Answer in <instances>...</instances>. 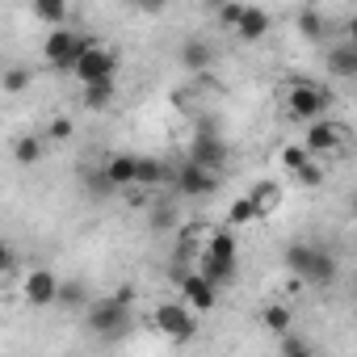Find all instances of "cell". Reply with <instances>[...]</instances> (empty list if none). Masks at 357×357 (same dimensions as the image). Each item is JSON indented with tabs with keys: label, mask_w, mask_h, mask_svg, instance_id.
Instances as JSON below:
<instances>
[{
	"label": "cell",
	"mask_w": 357,
	"mask_h": 357,
	"mask_svg": "<svg viewBox=\"0 0 357 357\" xmlns=\"http://www.w3.org/2000/svg\"><path fill=\"white\" fill-rule=\"evenodd\" d=\"M114 72H118V55H114L109 47L93 43V47L84 51L80 68H76V80L89 89V84H105V80H114Z\"/></svg>",
	"instance_id": "52a82bcc"
},
{
	"label": "cell",
	"mask_w": 357,
	"mask_h": 357,
	"mask_svg": "<svg viewBox=\"0 0 357 357\" xmlns=\"http://www.w3.org/2000/svg\"><path fill=\"white\" fill-rule=\"evenodd\" d=\"M89 47H93V38H89V34H80V30L63 26V30H51V34H47V43H43V59H47L55 72H76Z\"/></svg>",
	"instance_id": "277c9868"
},
{
	"label": "cell",
	"mask_w": 357,
	"mask_h": 357,
	"mask_svg": "<svg viewBox=\"0 0 357 357\" xmlns=\"http://www.w3.org/2000/svg\"><path fill=\"white\" fill-rule=\"evenodd\" d=\"M244 9H248V5H219V22H223L227 30H236L240 17H244Z\"/></svg>",
	"instance_id": "f1b7e54d"
},
{
	"label": "cell",
	"mask_w": 357,
	"mask_h": 357,
	"mask_svg": "<svg viewBox=\"0 0 357 357\" xmlns=\"http://www.w3.org/2000/svg\"><path fill=\"white\" fill-rule=\"evenodd\" d=\"M294 26H298V34H303V38H324V17H319L315 9H298Z\"/></svg>",
	"instance_id": "d4e9b609"
},
{
	"label": "cell",
	"mask_w": 357,
	"mask_h": 357,
	"mask_svg": "<svg viewBox=\"0 0 357 357\" xmlns=\"http://www.w3.org/2000/svg\"><path fill=\"white\" fill-rule=\"evenodd\" d=\"M344 139H349V126H340V122H332V118H319V122H311V126H307L303 147H307L311 155H324V151L344 147Z\"/></svg>",
	"instance_id": "9c48e42d"
},
{
	"label": "cell",
	"mask_w": 357,
	"mask_h": 357,
	"mask_svg": "<svg viewBox=\"0 0 357 357\" xmlns=\"http://www.w3.org/2000/svg\"><path fill=\"white\" fill-rule=\"evenodd\" d=\"M211 59H215V47H211L206 38H185V43H181V63H185L190 72L211 68Z\"/></svg>",
	"instance_id": "e0dca14e"
},
{
	"label": "cell",
	"mask_w": 357,
	"mask_h": 357,
	"mask_svg": "<svg viewBox=\"0 0 357 357\" xmlns=\"http://www.w3.org/2000/svg\"><path fill=\"white\" fill-rule=\"evenodd\" d=\"M155 328H160L168 340L185 344V340H194L198 319H194V311H190L185 303H160V307H155Z\"/></svg>",
	"instance_id": "8992f818"
},
{
	"label": "cell",
	"mask_w": 357,
	"mask_h": 357,
	"mask_svg": "<svg viewBox=\"0 0 357 357\" xmlns=\"http://www.w3.org/2000/svg\"><path fill=\"white\" fill-rule=\"evenodd\" d=\"M332 105V97H328V89L324 84H315V80H294L290 89H286V114L294 118V122H319L324 118V109Z\"/></svg>",
	"instance_id": "5b68a950"
},
{
	"label": "cell",
	"mask_w": 357,
	"mask_h": 357,
	"mask_svg": "<svg viewBox=\"0 0 357 357\" xmlns=\"http://www.w3.org/2000/svg\"><path fill=\"white\" fill-rule=\"evenodd\" d=\"M353 215H357V194H353Z\"/></svg>",
	"instance_id": "836d02e7"
},
{
	"label": "cell",
	"mask_w": 357,
	"mask_h": 357,
	"mask_svg": "<svg viewBox=\"0 0 357 357\" xmlns=\"http://www.w3.org/2000/svg\"><path fill=\"white\" fill-rule=\"evenodd\" d=\"M190 160L202 164V168H211V172H219L223 160H227V143H223L215 130H198V135H194V147H190Z\"/></svg>",
	"instance_id": "30bf717a"
},
{
	"label": "cell",
	"mask_w": 357,
	"mask_h": 357,
	"mask_svg": "<svg viewBox=\"0 0 357 357\" xmlns=\"http://www.w3.org/2000/svg\"><path fill=\"white\" fill-rule=\"evenodd\" d=\"M34 17L47 22L51 30H63L68 26V5L63 0H34Z\"/></svg>",
	"instance_id": "ac0fdd59"
},
{
	"label": "cell",
	"mask_w": 357,
	"mask_h": 357,
	"mask_svg": "<svg viewBox=\"0 0 357 357\" xmlns=\"http://www.w3.org/2000/svg\"><path fill=\"white\" fill-rule=\"evenodd\" d=\"M261 319H265V328H269L273 336H286V332H290V307H282V303H269Z\"/></svg>",
	"instance_id": "7402d4cb"
},
{
	"label": "cell",
	"mask_w": 357,
	"mask_h": 357,
	"mask_svg": "<svg viewBox=\"0 0 357 357\" xmlns=\"http://www.w3.org/2000/svg\"><path fill=\"white\" fill-rule=\"evenodd\" d=\"M252 219H261V211H257V202L252 198H240L231 211H227V227L236 231V227H244V223H252Z\"/></svg>",
	"instance_id": "603a6c76"
},
{
	"label": "cell",
	"mask_w": 357,
	"mask_h": 357,
	"mask_svg": "<svg viewBox=\"0 0 357 357\" xmlns=\"http://www.w3.org/2000/svg\"><path fill=\"white\" fill-rule=\"evenodd\" d=\"M286 269H290L294 278L311 282V286L336 282V257H332L328 248H319V244H307V240L286 244Z\"/></svg>",
	"instance_id": "7a4b0ae2"
},
{
	"label": "cell",
	"mask_w": 357,
	"mask_h": 357,
	"mask_svg": "<svg viewBox=\"0 0 357 357\" xmlns=\"http://www.w3.org/2000/svg\"><path fill=\"white\" fill-rule=\"evenodd\" d=\"M181 298H185V307H194V311H211L215 298H219V286L206 282L202 273H185V278H181Z\"/></svg>",
	"instance_id": "8fae6325"
},
{
	"label": "cell",
	"mask_w": 357,
	"mask_h": 357,
	"mask_svg": "<svg viewBox=\"0 0 357 357\" xmlns=\"http://www.w3.org/2000/svg\"><path fill=\"white\" fill-rule=\"evenodd\" d=\"M47 139H55V143H63V139H72V118H55V122L47 126Z\"/></svg>",
	"instance_id": "f546056e"
},
{
	"label": "cell",
	"mask_w": 357,
	"mask_h": 357,
	"mask_svg": "<svg viewBox=\"0 0 357 357\" xmlns=\"http://www.w3.org/2000/svg\"><path fill=\"white\" fill-rule=\"evenodd\" d=\"M328 72L336 80H357V47L353 43H340L328 51Z\"/></svg>",
	"instance_id": "4fadbf2b"
},
{
	"label": "cell",
	"mask_w": 357,
	"mask_h": 357,
	"mask_svg": "<svg viewBox=\"0 0 357 357\" xmlns=\"http://www.w3.org/2000/svg\"><path fill=\"white\" fill-rule=\"evenodd\" d=\"M248 198L257 202V211H261V215H269V211H278V202H282V190H278L273 181H261V185H257Z\"/></svg>",
	"instance_id": "44dd1931"
},
{
	"label": "cell",
	"mask_w": 357,
	"mask_h": 357,
	"mask_svg": "<svg viewBox=\"0 0 357 357\" xmlns=\"http://www.w3.org/2000/svg\"><path fill=\"white\" fill-rule=\"evenodd\" d=\"M59 303H63V307H72V311L93 307V298H89V290H84L80 282H63V286H59Z\"/></svg>",
	"instance_id": "cb8c5ba5"
},
{
	"label": "cell",
	"mask_w": 357,
	"mask_h": 357,
	"mask_svg": "<svg viewBox=\"0 0 357 357\" xmlns=\"http://www.w3.org/2000/svg\"><path fill=\"white\" fill-rule=\"evenodd\" d=\"M172 181H176V194H181V198H206V194H215V185H219V172H211V168L185 160L181 168L172 172Z\"/></svg>",
	"instance_id": "ba28073f"
},
{
	"label": "cell",
	"mask_w": 357,
	"mask_h": 357,
	"mask_svg": "<svg viewBox=\"0 0 357 357\" xmlns=\"http://www.w3.org/2000/svg\"><path fill=\"white\" fill-rule=\"evenodd\" d=\"M59 278L51 273V269H34L30 278H26V298L34 303V307H51V303H59Z\"/></svg>",
	"instance_id": "7c38bea8"
},
{
	"label": "cell",
	"mask_w": 357,
	"mask_h": 357,
	"mask_svg": "<svg viewBox=\"0 0 357 357\" xmlns=\"http://www.w3.org/2000/svg\"><path fill=\"white\" fill-rule=\"evenodd\" d=\"M151 223H155V227H172V223H176V211H172L168 202H160L155 215H151Z\"/></svg>",
	"instance_id": "4dcf8cb0"
},
{
	"label": "cell",
	"mask_w": 357,
	"mask_h": 357,
	"mask_svg": "<svg viewBox=\"0 0 357 357\" xmlns=\"http://www.w3.org/2000/svg\"><path fill=\"white\" fill-rule=\"evenodd\" d=\"M13 160L26 164V168L38 164V160H43V139H38V135H17V139H13Z\"/></svg>",
	"instance_id": "d6986e66"
},
{
	"label": "cell",
	"mask_w": 357,
	"mask_h": 357,
	"mask_svg": "<svg viewBox=\"0 0 357 357\" xmlns=\"http://www.w3.org/2000/svg\"><path fill=\"white\" fill-rule=\"evenodd\" d=\"M89 328L101 340H122L130 328V290H118L109 298H93L89 307Z\"/></svg>",
	"instance_id": "3957f363"
},
{
	"label": "cell",
	"mask_w": 357,
	"mask_h": 357,
	"mask_svg": "<svg viewBox=\"0 0 357 357\" xmlns=\"http://www.w3.org/2000/svg\"><path fill=\"white\" fill-rule=\"evenodd\" d=\"M114 101V80H105V84H89L84 89V105L89 109H105Z\"/></svg>",
	"instance_id": "484cf974"
},
{
	"label": "cell",
	"mask_w": 357,
	"mask_h": 357,
	"mask_svg": "<svg viewBox=\"0 0 357 357\" xmlns=\"http://www.w3.org/2000/svg\"><path fill=\"white\" fill-rule=\"evenodd\" d=\"M160 181H168V168H164L155 155H135V185H139V190H151V185H160Z\"/></svg>",
	"instance_id": "2e32d148"
},
{
	"label": "cell",
	"mask_w": 357,
	"mask_h": 357,
	"mask_svg": "<svg viewBox=\"0 0 357 357\" xmlns=\"http://www.w3.org/2000/svg\"><path fill=\"white\" fill-rule=\"evenodd\" d=\"M0 269H5V273H17V252L5 244V252H0Z\"/></svg>",
	"instance_id": "1f68e13d"
},
{
	"label": "cell",
	"mask_w": 357,
	"mask_h": 357,
	"mask_svg": "<svg viewBox=\"0 0 357 357\" xmlns=\"http://www.w3.org/2000/svg\"><path fill=\"white\" fill-rule=\"evenodd\" d=\"M269 26H273V22H269V13H265V9H257V5H248V9H244V17H240V26H236V34H240L244 43H261V38L269 34Z\"/></svg>",
	"instance_id": "5bb4252c"
},
{
	"label": "cell",
	"mask_w": 357,
	"mask_h": 357,
	"mask_svg": "<svg viewBox=\"0 0 357 357\" xmlns=\"http://www.w3.org/2000/svg\"><path fill=\"white\" fill-rule=\"evenodd\" d=\"M282 164H286V168L298 176V172L311 164V151H307V147H282Z\"/></svg>",
	"instance_id": "83f0119b"
},
{
	"label": "cell",
	"mask_w": 357,
	"mask_h": 357,
	"mask_svg": "<svg viewBox=\"0 0 357 357\" xmlns=\"http://www.w3.org/2000/svg\"><path fill=\"white\" fill-rule=\"evenodd\" d=\"M344 34H349V38H344V43H353V47H357V13H353V17H349V26H344Z\"/></svg>",
	"instance_id": "d6a6232c"
},
{
	"label": "cell",
	"mask_w": 357,
	"mask_h": 357,
	"mask_svg": "<svg viewBox=\"0 0 357 357\" xmlns=\"http://www.w3.org/2000/svg\"><path fill=\"white\" fill-rule=\"evenodd\" d=\"M198 273H202L206 282H215V286L236 282V273H240V244H236V231H231V227L211 231L206 252H202V261H198Z\"/></svg>",
	"instance_id": "6da1fadb"
},
{
	"label": "cell",
	"mask_w": 357,
	"mask_h": 357,
	"mask_svg": "<svg viewBox=\"0 0 357 357\" xmlns=\"http://www.w3.org/2000/svg\"><path fill=\"white\" fill-rule=\"evenodd\" d=\"M282 357H315V349H311V340H307V336L286 332V336H282Z\"/></svg>",
	"instance_id": "4316f807"
},
{
	"label": "cell",
	"mask_w": 357,
	"mask_h": 357,
	"mask_svg": "<svg viewBox=\"0 0 357 357\" xmlns=\"http://www.w3.org/2000/svg\"><path fill=\"white\" fill-rule=\"evenodd\" d=\"M30 80H34V68L13 63V68H5V76H0V89L13 97V93H26V89H30Z\"/></svg>",
	"instance_id": "ffe728a7"
},
{
	"label": "cell",
	"mask_w": 357,
	"mask_h": 357,
	"mask_svg": "<svg viewBox=\"0 0 357 357\" xmlns=\"http://www.w3.org/2000/svg\"><path fill=\"white\" fill-rule=\"evenodd\" d=\"M101 172L109 176L114 190H135V155H109Z\"/></svg>",
	"instance_id": "9a60e30c"
}]
</instances>
